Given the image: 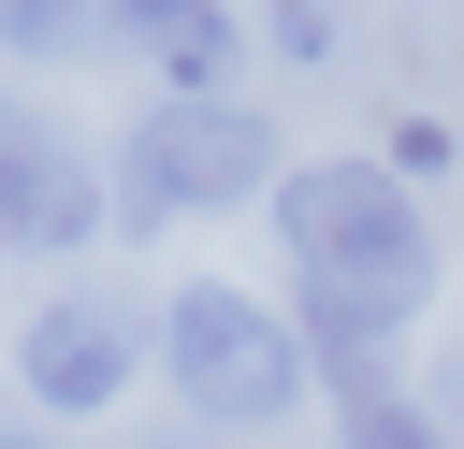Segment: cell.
<instances>
[{
    "instance_id": "9",
    "label": "cell",
    "mask_w": 464,
    "mask_h": 449,
    "mask_svg": "<svg viewBox=\"0 0 464 449\" xmlns=\"http://www.w3.org/2000/svg\"><path fill=\"white\" fill-rule=\"evenodd\" d=\"M450 145H464V130H450V116H392V145H377V159H392V174H406V188H420V174H450Z\"/></svg>"
},
{
    "instance_id": "5",
    "label": "cell",
    "mask_w": 464,
    "mask_h": 449,
    "mask_svg": "<svg viewBox=\"0 0 464 449\" xmlns=\"http://www.w3.org/2000/svg\"><path fill=\"white\" fill-rule=\"evenodd\" d=\"M102 217H116L102 159L44 101H0V246L14 261H72V246H102Z\"/></svg>"
},
{
    "instance_id": "6",
    "label": "cell",
    "mask_w": 464,
    "mask_h": 449,
    "mask_svg": "<svg viewBox=\"0 0 464 449\" xmlns=\"http://www.w3.org/2000/svg\"><path fill=\"white\" fill-rule=\"evenodd\" d=\"M102 43H116V0H0V58H29V72H72Z\"/></svg>"
},
{
    "instance_id": "4",
    "label": "cell",
    "mask_w": 464,
    "mask_h": 449,
    "mask_svg": "<svg viewBox=\"0 0 464 449\" xmlns=\"http://www.w3.org/2000/svg\"><path fill=\"white\" fill-rule=\"evenodd\" d=\"M145 362H160V304H116V290H87V275L14 319V391H29L44 420H102Z\"/></svg>"
},
{
    "instance_id": "7",
    "label": "cell",
    "mask_w": 464,
    "mask_h": 449,
    "mask_svg": "<svg viewBox=\"0 0 464 449\" xmlns=\"http://www.w3.org/2000/svg\"><path fill=\"white\" fill-rule=\"evenodd\" d=\"M334 449H464V435H450V406L377 391V406H348V420H334Z\"/></svg>"
},
{
    "instance_id": "12",
    "label": "cell",
    "mask_w": 464,
    "mask_h": 449,
    "mask_svg": "<svg viewBox=\"0 0 464 449\" xmlns=\"http://www.w3.org/2000/svg\"><path fill=\"white\" fill-rule=\"evenodd\" d=\"M0 449H44V435H0Z\"/></svg>"
},
{
    "instance_id": "10",
    "label": "cell",
    "mask_w": 464,
    "mask_h": 449,
    "mask_svg": "<svg viewBox=\"0 0 464 449\" xmlns=\"http://www.w3.org/2000/svg\"><path fill=\"white\" fill-rule=\"evenodd\" d=\"M174 14H203V0H116V43H160Z\"/></svg>"
},
{
    "instance_id": "8",
    "label": "cell",
    "mask_w": 464,
    "mask_h": 449,
    "mask_svg": "<svg viewBox=\"0 0 464 449\" xmlns=\"http://www.w3.org/2000/svg\"><path fill=\"white\" fill-rule=\"evenodd\" d=\"M334 43H348V0H276V58H304V72H319Z\"/></svg>"
},
{
    "instance_id": "2",
    "label": "cell",
    "mask_w": 464,
    "mask_h": 449,
    "mask_svg": "<svg viewBox=\"0 0 464 449\" xmlns=\"http://www.w3.org/2000/svg\"><path fill=\"white\" fill-rule=\"evenodd\" d=\"M160 377H174L188 435H276L319 391V348H304L290 304H261L232 275H188V290H160Z\"/></svg>"
},
{
    "instance_id": "11",
    "label": "cell",
    "mask_w": 464,
    "mask_h": 449,
    "mask_svg": "<svg viewBox=\"0 0 464 449\" xmlns=\"http://www.w3.org/2000/svg\"><path fill=\"white\" fill-rule=\"evenodd\" d=\"M160 449H232V435H160Z\"/></svg>"
},
{
    "instance_id": "1",
    "label": "cell",
    "mask_w": 464,
    "mask_h": 449,
    "mask_svg": "<svg viewBox=\"0 0 464 449\" xmlns=\"http://www.w3.org/2000/svg\"><path fill=\"white\" fill-rule=\"evenodd\" d=\"M261 217H276V275H290L304 348H392L435 304V217L392 159H290V188Z\"/></svg>"
},
{
    "instance_id": "3",
    "label": "cell",
    "mask_w": 464,
    "mask_h": 449,
    "mask_svg": "<svg viewBox=\"0 0 464 449\" xmlns=\"http://www.w3.org/2000/svg\"><path fill=\"white\" fill-rule=\"evenodd\" d=\"M276 188H290V145H276V116H261L246 87H218V101L160 87V101L116 130V217H130V232L232 217V203H276Z\"/></svg>"
}]
</instances>
